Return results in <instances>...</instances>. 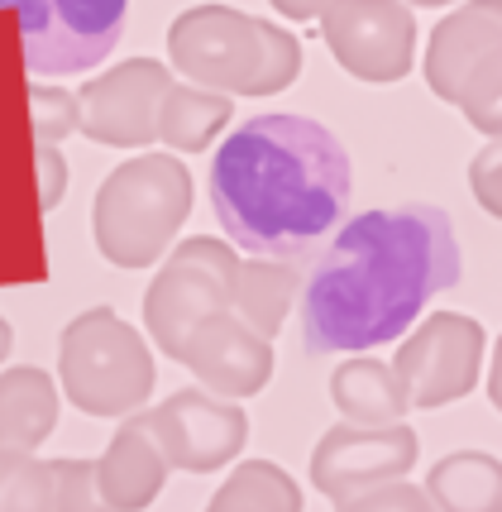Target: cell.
Wrapping results in <instances>:
<instances>
[{"label":"cell","mask_w":502,"mask_h":512,"mask_svg":"<svg viewBox=\"0 0 502 512\" xmlns=\"http://www.w3.org/2000/svg\"><path fill=\"white\" fill-rule=\"evenodd\" d=\"M455 225L440 206L412 201L364 211L335 230L302 288V335L311 355H369L407 335L436 292L455 288Z\"/></svg>","instance_id":"1"},{"label":"cell","mask_w":502,"mask_h":512,"mask_svg":"<svg viewBox=\"0 0 502 512\" xmlns=\"http://www.w3.org/2000/svg\"><path fill=\"white\" fill-rule=\"evenodd\" d=\"M350 154L311 115H254L211 158L220 230L249 254L297 259L350 211Z\"/></svg>","instance_id":"2"},{"label":"cell","mask_w":502,"mask_h":512,"mask_svg":"<svg viewBox=\"0 0 502 512\" xmlns=\"http://www.w3.org/2000/svg\"><path fill=\"white\" fill-rule=\"evenodd\" d=\"M168 58L192 87L220 96H278L302 77L292 29L235 5H192L168 24Z\"/></svg>","instance_id":"3"},{"label":"cell","mask_w":502,"mask_h":512,"mask_svg":"<svg viewBox=\"0 0 502 512\" xmlns=\"http://www.w3.org/2000/svg\"><path fill=\"white\" fill-rule=\"evenodd\" d=\"M192 216V173L177 154H134L91 201V240L115 268H149Z\"/></svg>","instance_id":"4"},{"label":"cell","mask_w":502,"mask_h":512,"mask_svg":"<svg viewBox=\"0 0 502 512\" xmlns=\"http://www.w3.org/2000/svg\"><path fill=\"white\" fill-rule=\"evenodd\" d=\"M63 398L87 417H130L153 398V350L115 307L72 316L58 340Z\"/></svg>","instance_id":"5"},{"label":"cell","mask_w":502,"mask_h":512,"mask_svg":"<svg viewBox=\"0 0 502 512\" xmlns=\"http://www.w3.org/2000/svg\"><path fill=\"white\" fill-rule=\"evenodd\" d=\"M20 24L24 67L44 77H77L101 67L125 34L130 0H0Z\"/></svg>","instance_id":"6"},{"label":"cell","mask_w":502,"mask_h":512,"mask_svg":"<svg viewBox=\"0 0 502 512\" xmlns=\"http://www.w3.org/2000/svg\"><path fill=\"white\" fill-rule=\"evenodd\" d=\"M235 268H240V254L220 245L216 235H192L163 254V268L153 273L149 292H144V326L168 359H177L187 331L201 316L230 312Z\"/></svg>","instance_id":"7"},{"label":"cell","mask_w":502,"mask_h":512,"mask_svg":"<svg viewBox=\"0 0 502 512\" xmlns=\"http://www.w3.org/2000/svg\"><path fill=\"white\" fill-rule=\"evenodd\" d=\"M321 39L354 82L373 87L402 82L416 63V15L402 0H330Z\"/></svg>","instance_id":"8"},{"label":"cell","mask_w":502,"mask_h":512,"mask_svg":"<svg viewBox=\"0 0 502 512\" xmlns=\"http://www.w3.org/2000/svg\"><path fill=\"white\" fill-rule=\"evenodd\" d=\"M393 374L407 388V402L426 412L469 398L483 379V326L464 312L426 316L397 345Z\"/></svg>","instance_id":"9"},{"label":"cell","mask_w":502,"mask_h":512,"mask_svg":"<svg viewBox=\"0 0 502 512\" xmlns=\"http://www.w3.org/2000/svg\"><path fill=\"white\" fill-rule=\"evenodd\" d=\"M173 87V67L158 58H130L106 67L77 91V130L106 149H144L158 144V106Z\"/></svg>","instance_id":"10"},{"label":"cell","mask_w":502,"mask_h":512,"mask_svg":"<svg viewBox=\"0 0 502 512\" xmlns=\"http://www.w3.org/2000/svg\"><path fill=\"white\" fill-rule=\"evenodd\" d=\"M139 417L153 431L158 450L168 455V465L187 469V474H216L249 441V417L240 402L216 398L206 388H182Z\"/></svg>","instance_id":"11"},{"label":"cell","mask_w":502,"mask_h":512,"mask_svg":"<svg viewBox=\"0 0 502 512\" xmlns=\"http://www.w3.org/2000/svg\"><path fill=\"white\" fill-rule=\"evenodd\" d=\"M421 455V441L407 422L393 426H354L340 422L330 426L326 436L311 450V484L326 493L330 503H345L354 493L378 489L407 479Z\"/></svg>","instance_id":"12"},{"label":"cell","mask_w":502,"mask_h":512,"mask_svg":"<svg viewBox=\"0 0 502 512\" xmlns=\"http://www.w3.org/2000/svg\"><path fill=\"white\" fill-rule=\"evenodd\" d=\"M177 364L197 374L206 393L240 402L263 393L273 379V340L254 335L235 312H211L187 331Z\"/></svg>","instance_id":"13"},{"label":"cell","mask_w":502,"mask_h":512,"mask_svg":"<svg viewBox=\"0 0 502 512\" xmlns=\"http://www.w3.org/2000/svg\"><path fill=\"white\" fill-rule=\"evenodd\" d=\"M96 465V489H101V503L110 512H144L153 508V498L163 493L168 484V455L158 450L153 441V431L144 426L139 412L130 417H120V431L110 436V446L101 460H91Z\"/></svg>","instance_id":"14"},{"label":"cell","mask_w":502,"mask_h":512,"mask_svg":"<svg viewBox=\"0 0 502 512\" xmlns=\"http://www.w3.org/2000/svg\"><path fill=\"white\" fill-rule=\"evenodd\" d=\"M498 44H502V0H469V5L450 10L431 29V44H426V63H421L426 67V87L450 106L455 82Z\"/></svg>","instance_id":"15"},{"label":"cell","mask_w":502,"mask_h":512,"mask_svg":"<svg viewBox=\"0 0 502 512\" xmlns=\"http://www.w3.org/2000/svg\"><path fill=\"white\" fill-rule=\"evenodd\" d=\"M330 402L354 426H393L407 422V412H412L407 388L393 374V364L373 355H354L330 374Z\"/></svg>","instance_id":"16"},{"label":"cell","mask_w":502,"mask_h":512,"mask_svg":"<svg viewBox=\"0 0 502 512\" xmlns=\"http://www.w3.org/2000/svg\"><path fill=\"white\" fill-rule=\"evenodd\" d=\"M58 426L53 374L20 364L0 374V450H39Z\"/></svg>","instance_id":"17"},{"label":"cell","mask_w":502,"mask_h":512,"mask_svg":"<svg viewBox=\"0 0 502 512\" xmlns=\"http://www.w3.org/2000/svg\"><path fill=\"white\" fill-rule=\"evenodd\" d=\"M302 292V273L292 259H240L235 288H230V312L263 340L283 331L292 297Z\"/></svg>","instance_id":"18"},{"label":"cell","mask_w":502,"mask_h":512,"mask_svg":"<svg viewBox=\"0 0 502 512\" xmlns=\"http://www.w3.org/2000/svg\"><path fill=\"white\" fill-rule=\"evenodd\" d=\"M436 512H502V460L488 450H450L426 474Z\"/></svg>","instance_id":"19"},{"label":"cell","mask_w":502,"mask_h":512,"mask_svg":"<svg viewBox=\"0 0 502 512\" xmlns=\"http://www.w3.org/2000/svg\"><path fill=\"white\" fill-rule=\"evenodd\" d=\"M230 96L220 91H206V87H182L173 82L163 106H158V144H168L173 154H206L216 144V134L230 125Z\"/></svg>","instance_id":"20"},{"label":"cell","mask_w":502,"mask_h":512,"mask_svg":"<svg viewBox=\"0 0 502 512\" xmlns=\"http://www.w3.org/2000/svg\"><path fill=\"white\" fill-rule=\"evenodd\" d=\"M206 512H302V489H297V479L283 465L244 460L216 489Z\"/></svg>","instance_id":"21"},{"label":"cell","mask_w":502,"mask_h":512,"mask_svg":"<svg viewBox=\"0 0 502 512\" xmlns=\"http://www.w3.org/2000/svg\"><path fill=\"white\" fill-rule=\"evenodd\" d=\"M450 106L488 139H502V44L488 48L450 91Z\"/></svg>","instance_id":"22"},{"label":"cell","mask_w":502,"mask_h":512,"mask_svg":"<svg viewBox=\"0 0 502 512\" xmlns=\"http://www.w3.org/2000/svg\"><path fill=\"white\" fill-rule=\"evenodd\" d=\"M0 512H53V474L34 450H0Z\"/></svg>","instance_id":"23"},{"label":"cell","mask_w":502,"mask_h":512,"mask_svg":"<svg viewBox=\"0 0 502 512\" xmlns=\"http://www.w3.org/2000/svg\"><path fill=\"white\" fill-rule=\"evenodd\" d=\"M48 474H53V512H110L101 503L91 460H77V455L48 460Z\"/></svg>","instance_id":"24"},{"label":"cell","mask_w":502,"mask_h":512,"mask_svg":"<svg viewBox=\"0 0 502 512\" xmlns=\"http://www.w3.org/2000/svg\"><path fill=\"white\" fill-rule=\"evenodd\" d=\"M29 120H34V139L39 144H63L77 130V91L34 82L29 87Z\"/></svg>","instance_id":"25"},{"label":"cell","mask_w":502,"mask_h":512,"mask_svg":"<svg viewBox=\"0 0 502 512\" xmlns=\"http://www.w3.org/2000/svg\"><path fill=\"white\" fill-rule=\"evenodd\" d=\"M335 512H436L426 489H412L407 479H393V484H378V489H364L335 503Z\"/></svg>","instance_id":"26"},{"label":"cell","mask_w":502,"mask_h":512,"mask_svg":"<svg viewBox=\"0 0 502 512\" xmlns=\"http://www.w3.org/2000/svg\"><path fill=\"white\" fill-rule=\"evenodd\" d=\"M469 192L493 221H502V139L483 144L479 154L469 158Z\"/></svg>","instance_id":"27"},{"label":"cell","mask_w":502,"mask_h":512,"mask_svg":"<svg viewBox=\"0 0 502 512\" xmlns=\"http://www.w3.org/2000/svg\"><path fill=\"white\" fill-rule=\"evenodd\" d=\"M34 163H39V206L53 211L67 192V158L58 144H39V149H34Z\"/></svg>","instance_id":"28"},{"label":"cell","mask_w":502,"mask_h":512,"mask_svg":"<svg viewBox=\"0 0 502 512\" xmlns=\"http://www.w3.org/2000/svg\"><path fill=\"white\" fill-rule=\"evenodd\" d=\"M283 20H297V24H306V20H321V10H326L330 0H268Z\"/></svg>","instance_id":"29"},{"label":"cell","mask_w":502,"mask_h":512,"mask_svg":"<svg viewBox=\"0 0 502 512\" xmlns=\"http://www.w3.org/2000/svg\"><path fill=\"white\" fill-rule=\"evenodd\" d=\"M488 398H493V407L502 412V335H498V345H493V369H488Z\"/></svg>","instance_id":"30"},{"label":"cell","mask_w":502,"mask_h":512,"mask_svg":"<svg viewBox=\"0 0 502 512\" xmlns=\"http://www.w3.org/2000/svg\"><path fill=\"white\" fill-rule=\"evenodd\" d=\"M10 350H15V335H10V321L0 316V364L10 359Z\"/></svg>","instance_id":"31"},{"label":"cell","mask_w":502,"mask_h":512,"mask_svg":"<svg viewBox=\"0 0 502 512\" xmlns=\"http://www.w3.org/2000/svg\"><path fill=\"white\" fill-rule=\"evenodd\" d=\"M402 5H416V10H445V5H455V0H402Z\"/></svg>","instance_id":"32"}]
</instances>
